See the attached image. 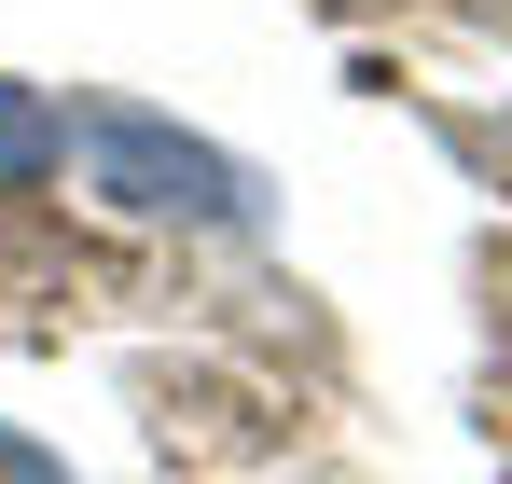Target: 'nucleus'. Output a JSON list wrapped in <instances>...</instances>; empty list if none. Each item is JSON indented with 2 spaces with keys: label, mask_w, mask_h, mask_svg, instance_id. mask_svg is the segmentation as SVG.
Here are the masks:
<instances>
[{
  "label": "nucleus",
  "mask_w": 512,
  "mask_h": 484,
  "mask_svg": "<svg viewBox=\"0 0 512 484\" xmlns=\"http://www.w3.org/2000/svg\"><path fill=\"white\" fill-rule=\"evenodd\" d=\"M56 111H70V166H84L111 208L194 222V236H263V180L222 139H194L167 111H139V97H56Z\"/></svg>",
  "instance_id": "f257e3e1"
},
{
  "label": "nucleus",
  "mask_w": 512,
  "mask_h": 484,
  "mask_svg": "<svg viewBox=\"0 0 512 484\" xmlns=\"http://www.w3.org/2000/svg\"><path fill=\"white\" fill-rule=\"evenodd\" d=\"M42 180H70V111L0 70V194H42Z\"/></svg>",
  "instance_id": "f03ea898"
},
{
  "label": "nucleus",
  "mask_w": 512,
  "mask_h": 484,
  "mask_svg": "<svg viewBox=\"0 0 512 484\" xmlns=\"http://www.w3.org/2000/svg\"><path fill=\"white\" fill-rule=\"evenodd\" d=\"M0 484H70V471H56V457H42L28 429H0Z\"/></svg>",
  "instance_id": "7ed1b4c3"
}]
</instances>
